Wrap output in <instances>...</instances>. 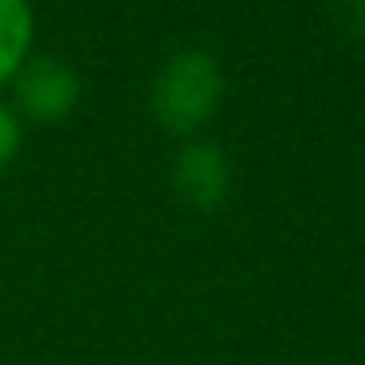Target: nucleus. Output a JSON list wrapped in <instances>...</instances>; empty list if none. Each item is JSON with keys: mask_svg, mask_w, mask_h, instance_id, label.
<instances>
[{"mask_svg": "<svg viewBox=\"0 0 365 365\" xmlns=\"http://www.w3.org/2000/svg\"><path fill=\"white\" fill-rule=\"evenodd\" d=\"M224 103V67L205 48H181L161 63L150 87V114L165 134L197 138Z\"/></svg>", "mask_w": 365, "mask_h": 365, "instance_id": "f257e3e1", "label": "nucleus"}, {"mask_svg": "<svg viewBox=\"0 0 365 365\" xmlns=\"http://www.w3.org/2000/svg\"><path fill=\"white\" fill-rule=\"evenodd\" d=\"M12 110L24 118V126H59L83 103V79L71 63L56 56H32L9 83Z\"/></svg>", "mask_w": 365, "mask_h": 365, "instance_id": "f03ea898", "label": "nucleus"}, {"mask_svg": "<svg viewBox=\"0 0 365 365\" xmlns=\"http://www.w3.org/2000/svg\"><path fill=\"white\" fill-rule=\"evenodd\" d=\"M169 185L181 197V205L197 208V212H216L232 197V161L216 142L189 138L173 158Z\"/></svg>", "mask_w": 365, "mask_h": 365, "instance_id": "7ed1b4c3", "label": "nucleus"}, {"mask_svg": "<svg viewBox=\"0 0 365 365\" xmlns=\"http://www.w3.org/2000/svg\"><path fill=\"white\" fill-rule=\"evenodd\" d=\"M36 56V9L32 0H0V87Z\"/></svg>", "mask_w": 365, "mask_h": 365, "instance_id": "20e7f679", "label": "nucleus"}, {"mask_svg": "<svg viewBox=\"0 0 365 365\" xmlns=\"http://www.w3.org/2000/svg\"><path fill=\"white\" fill-rule=\"evenodd\" d=\"M20 150H24V118L12 110L9 98H0V177L12 169Z\"/></svg>", "mask_w": 365, "mask_h": 365, "instance_id": "39448f33", "label": "nucleus"}]
</instances>
